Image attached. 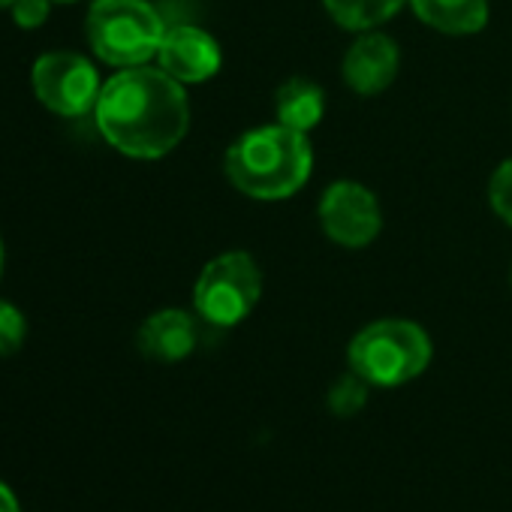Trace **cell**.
<instances>
[{"instance_id":"cell-22","label":"cell","mask_w":512,"mask_h":512,"mask_svg":"<svg viewBox=\"0 0 512 512\" xmlns=\"http://www.w3.org/2000/svg\"><path fill=\"white\" fill-rule=\"evenodd\" d=\"M509 284H512V272H509Z\"/></svg>"},{"instance_id":"cell-10","label":"cell","mask_w":512,"mask_h":512,"mask_svg":"<svg viewBox=\"0 0 512 512\" xmlns=\"http://www.w3.org/2000/svg\"><path fill=\"white\" fill-rule=\"evenodd\" d=\"M136 347L151 362H181L196 350V323L187 311L163 308L139 326Z\"/></svg>"},{"instance_id":"cell-14","label":"cell","mask_w":512,"mask_h":512,"mask_svg":"<svg viewBox=\"0 0 512 512\" xmlns=\"http://www.w3.org/2000/svg\"><path fill=\"white\" fill-rule=\"evenodd\" d=\"M368 389H371V386H368L356 371H350V374L338 377V380L329 386L326 404H329V410H332L335 416H341V419L356 416V413L368 404Z\"/></svg>"},{"instance_id":"cell-13","label":"cell","mask_w":512,"mask_h":512,"mask_svg":"<svg viewBox=\"0 0 512 512\" xmlns=\"http://www.w3.org/2000/svg\"><path fill=\"white\" fill-rule=\"evenodd\" d=\"M335 25L353 34H365L389 22L407 0H323Z\"/></svg>"},{"instance_id":"cell-4","label":"cell","mask_w":512,"mask_h":512,"mask_svg":"<svg viewBox=\"0 0 512 512\" xmlns=\"http://www.w3.org/2000/svg\"><path fill=\"white\" fill-rule=\"evenodd\" d=\"M85 31L103 64L127 70L157 58L166 25L148 0H94Z\"/></svg>"},{"instance_id":"cell-12","label":"cell","mask_w":512,"mask_h":512,"mask_svg":"<svg viewBox=\"0 0 512 512\" xmlns=\"http://www.w3.org/2000/svg\"><path fill=\"white\" fill-rule=\"evenodd\" d=\"M275 115L278 124L299 133H311L326 115V91L311 79L293 76L275 94Z\"/></svg>"},{"instance_id":"cell-6","label":"cell","mask_w":512,"mask_h":512,"mask_svg":"<svg viewBox=\"0 0 512 512\" xmlns=\"http://www.w3.org/2000/svg\"><path fill=\"white\" fill-rule=\"evenodd\" d=\"M31 88L49 112L64 118H82L94 112L103 85L97 67L88 58L76 52H49L34 61Z\"/></svg>"},{"instance_id":"cell-7","label":"cell","mask_w":512,"mask_h":512,"mask_svg":"<svg viewBox=\"0 0 512 512\" xmlns=\"http://www.w3.org/2000/svg\"><path fill=\"white\" fill-rule=\"evenodd\" d=\"M317 217H320L323 232L335 244H341L347 250L368 247L383 229L380 202L359 181H335V184H329L323 190V196H320Z\"/></svg>"},{"instance_id":"cell-15","label":"cell","mask_w":512,"mask_h":512,"mask_svg":"<svg viewBox=\"0 0 512 512\" xmlns=\"http://www.w3.org/2000/svg\"><path fill=\"white\" fill-rule=\"evenodd\" d=\"M28 338V323H25V314L7 302V299H0V356H13L22 350Z\"/></svg>"},{"instance_id":"cell-2","label":"cell","mask_w":512,"mask_h":512,"mask_svg":"<svg viewBox=\"0 0 512 512\" xmlns=\"http://www.w3.org/2000/svg\"><path fill=\"white\" fill-rule=\"evenodd\" d=\"M232 187L256 202H281L299 193L314 169V148L308 133L284 124L241 133L223 160Z\"/></svg>"},{"instance_id":"cell-1","label":"cell","mask_w":512,"mask_h":512,"mask_svg":"<svg viewBox=\"0 0 512 512\" xmlns=\"http://www.w3.org/2000/svg\"><path fill=\"white\" fill-rule=\"evenodd\" d=\"M94 121L115 151L133 160H160L187 136V91L160 67H127L100 88Z\"/></svg>"},{"instance_id":"cell-19","label":"cell","mask_w":512,"mask_h":512,"mask_svg":"<svg viewBox=\"0 0 512 512\" xmlns=\"http://www.w3.org/2000/svg\"><path fill=\"white\" fill-rule=\"evenodd\" d=\"M16 4V0H0V10H10Z\"/></svg>"},{"instance_id":"cell-3","label":"cell","mask_w":512,"mask_h":512,"mask_svg":"<svg viewBox=\"0 0 512 512\" xmlns=\"http://www.w3.org/2000/svg\"><path fill=\"white\" fill-rule=\"evenodd\" d=\"M431 338L413 320L386 317L359 329L347 347L350 371L374 389H398L431 365Z\"/></svg>"},{"instance_id":"cell-18","label":"cell","mask_w":512,"mask_h":512,"mask_svg":"<svg viewBox=\"0 0 512 512\" xmlns=\"http://www.w3.org/2000/svg\"><path fill=\"white\" fill-rule=\"evenodd\" d=\"M0 512H22L16 494H13L4 482H0Z\"/></svg>"},{"instance_id":"cell-5","label":"cell","mask_w":512,"mask_h":512,"mask_svg":"<svg viewBox=\"0 0 512 512\" xmlns=\"http://www.w3.org/2000/svg\"><path fill=\"white\" fill-rule=\"evenodd\" d=\"M260 296L263 272L244 250H226L214 256L193 284L196 314L217 329H232L247 320Z\"/></svg>"},{"instance_id":"cell-16","label":"cell","mask_w":512,"mask_h":512,"mask_svg":"<svg viewBox=\"0 0 512 512\" xmlns=\"http://www.w3.org/2000/svg\"><path fill=\"white\" fill-rule=\"evenodd\" d=\"M488 202H491L494 214L506 226H512V157L494 169V175L488 181Z\"/></svg>"},{"instance_id":"cell-20","label":"cell","mask_w":512,"mask_h":512,"mask_svg":"<svg viewBox=\"0 0 512 512\" xmlns=\"http://www.w3.org/2000/svg\"><path fill=\"white\" fill-rule=\"evenodd\" d=\"M0 272H4V241H0Z\"/></svg>"},{"instance_id":"cell-11","label":"cell","mask_w":512,"mask_h":512,"mask_svg":"<svg viewBox=\"0 0 512 512\" xmlns=\"http://www.w3.org/2000/svg\"><path fill=\"white\" fill-rule=\"evenodd\" d=\"M419 22L446 37H470L488 25V0H407Z\"/></svg>"},{"instance_id":"cell-9","label":"cell","mask_w":512,"mask_h":512,"mask_svg":"<svg viewBox=\"0 0 512 512\" xmlns=\"http://www.w3.org/2000/svg\"><path fill=\"white\" fill-rule=\"evenodd\" d=\"M401 70V52L398 43L380 31H365L359 40L347 49L341 61V76L350 91L359 97H377L383 94Z\"/></svg>"},{"instance_id":"cell-17","label":"cell","mask_w":512,"mask_h":512,"mask_svg":"<svg viewBox=\"0 0 512 512\" xmlns=\"http://www.w3.org/2000/svg\"><path fill=\"white\" fill-rule=\"evenodd\" d=\"M10 13H13V22L22 31H34V28H40L49 19L52 0H16V4L10 7Z\"/></svg>"},{"instance_id":"cell-21","label":"cell","mask_w":512,"mask_h":512,"mask_svg":"<svg viewBox=\"0 0 512 512\" xmlns=\"http://www.w3.org/2000/svg\"><path fill=\"white\" fill-rule=\"evenodd\" d=\"M52 4H76V0H52Z\"/></svg>"},{"instance_id":"cell-8","label":"cell","mask_w":512,"mask_h":512,"mask_svg":"<svg viewBox=\"0 0 512 512\" xmlns=\"http://www.w3.org/2000/svg\"><path fill=\"white\" fill-rule=\"evenodd\" d=\"M157 61L160 70L169 73L175 82L181 85H202L211 76H217L220 64H223V52L220 43L193 25H175L166 28L163 43L157 49Z\"/></svg>"}]
</instances>
